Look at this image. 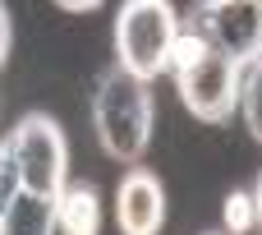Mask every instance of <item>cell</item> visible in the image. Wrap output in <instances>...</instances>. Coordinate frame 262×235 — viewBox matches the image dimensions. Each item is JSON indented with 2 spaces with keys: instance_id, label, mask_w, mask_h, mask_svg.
<instances>
[{
  "instance_id": "obj_1",
  "label": "cell",
  "mask_w": 262,
  "mask_h": 235,
  "mask_svg": "<svg viewBox=\"0 0 262 235\" xmlns=\"http://www.w3.org/2000/svg\"><path fill=\"white\" fill-rule=\"evenodd\" d=\"M152 120H157L152 88L124 74L120 65H111L92 92V125H97V143L106 148V157L134 166L152 143Z\"/></svg>"
},
{
  "instance_id": "obj_2",
  "label": "cell",
  "mask_w": 262,
  "mask_h": 235,
  "mask_svg": "<svg viewBox=\"0 0 262 235\" xmlns=\"http://www.w3.org/2000/svg\"><path fill=\"white\" fill-rule=\"evenodd\" d=\"M180 37V9L166 0H129L115 14V65L143 83L170 69V46Z\"/></svg>"
},
{
  "instance_id": "obj_3",
  "label": "cell",
  "mask_w": 262,
  "mask_h": 235,
  "mask_svg": "<svg viewBox=\"0 0 262 235\" xmlns=\"http://www.w3.org/2000/svg\"><path fill=\"white\" fill-rule=\"evenodd\" d=\"M5 143L18 162L23 194H37V199H60L64 194V185H69V143H64V129L46 111H28L5 134Z\"/></svg>"
},
{
  "instance_id": "obj_4",
  "label": "cell",
  "mask_w": 262,
  "mask_h": 235,
  "mask_svg": "<svg viewBox=\"0 0 262 235\" xmlns=\"http://www.w3.org/2000/svg\"><path fill=\"white\" fill-rule=\"evenodd\" d=\"M239 65L226 60L221 51H203L198 65H189L184 74H175V88H180V102L189 106L193 120H207V125H226L235 111H239Z\"/></svg>"
},
{
  "instance_id": "obj_5",
  "label": "cell",
  "mask_w": 262,
  "mask_h": 235,
  "mask_svg": "<svg viewBox=\"0 0 262 235\" xmlns=\"http://www.w3.org/2000/svg\"><path fill=\"white\" fill-rule=\"evenodd\" d=\"M189 18H193L189 28H198L207 37V46L221 51L226 60H235L239 69L262 60V5H221L216 0V5H193Z\"/></svg>"
},
{
  "instance_id": "obj_6",
  "label": "cell",
  "mask_w": 262,
  "mask_h": 235,
  "mask_svg": "<svg viewBox=\"0 0 262 235\" xmlns=\"http://www.w3.org/2000/svg\"><path fill=\"white\" fill-rule=\"evenodd\" d=\"M115 222L124 235H161L166 226V189L152 171L134 166L115 189Z\"/></svg>"
},
{
  "instance_id": "obj_7",
  "label": "cell",
  "mask_w": 262,
  "mask_h": 235,
  "mask_svg": "<svg viewBox=\"0 0 262 235\" xmlns=\"http://www.w3.org/2000/svg\"><path fill=\"white\" fill-rule=\"evenodd\" d=\"M55 231L101 235V194H97V185H83V180L64 185V194L55 199Z\"/></svg>"
},
{
  "instance_id": "obj_8",
  "label": "cell",
  "mask_w": 262,
  "mask_h": 235,
  "mask_svg": "<svg viewBox=\"0 0 262 235\" xmlns=\"http://www.w3.org/2000/svg\"><path fill=\"white\" fill-rule=\"evenodd\" d=\"M0 235H55V199L18 194L0 212Z\"/></svg>"
},
{
  "instance_id": "obj_9",
  "label": "cell",
  "mask_w": 262,
  "mask_h": 235,
  "mask_svg": "<svg viewBox=\"0 0 262 235\" xmlns=\"http://www.w3.org/2000/svg\"><path fill=\"white\" fill-rule=\"evenodd\" d=\"M239 111H244V129L253 134V143H262V60L244 65L239 74Z\"/></svg>"
},
{
  "instance_id": "obj_10",
  "label": "cell",
  "mask_w": 262,
  "mask_h": 235,
  "mask_svg": "<svg viewBox=\"0 0 262 235\" xmlns=\"http://www.w3.org/2000/svg\"><path fill=\"white\" fill-rule=\"evenodd\" d=\"M221 217H226V235H249V231H258L253 194H249V189H230V194H226V203H221Z\"/></svg>"
},
{
  "instance_id": "obj_11",
  "label": "cell",
  "mask_w": 262,
  "mask_h": 235,
  "mask_svg": "<svg viewBox=\"0 0 262 235\" xmlns=\"http://www.w3.org/2000/svg\"><path fill=\"white\" fill-rule=\"evenodd\" d=\"M23 194V180H18V162H14V152H9V143L0 139V212L14 203Z\"/></svg>"
},
{
  "instance_id": "obj_12",
  "label": "cell",
  "mask_w": 262,
  "mask_h": 235,
  "mask_svg": "<svg viewBox=\"0 0 262 235\" xmlns=\"http://www.w3.org/2000/svg\"><path fill=\"white\" fill-rule=\"evenodd\" d=\"M9 42H14V28H9V9L0 5V69H5V60H9Z\"/></svg>"
},
{
  "instance_id": "obj_13",
  "label": "cell",
  "mask_w": 262,
  "mask_h": 235,
  "mask_svg": "<svg viewBox=\"0 0 262 235\" xmlns=\"http://www.w3.org/2000/svg\"><path fill=\"white\" fill-rule=\"evenodd\" d=\"M60 9H64V14H97L101 5H97V0H88V5H74V0H60Z\"/></svg>"
},
{
  "instance_id": "obj_14",
  "label": "cell",
  "mask_w": 262,
  "mask_h": 235,
  "mask_svg": "<svg viewBox=\"0 0 262 235\" xmlns=\"http://www.w3.org/2000/svg\"><path fill=\"white\" fill-rule=\"evenodd\" d=\"M249 194H253V212H258V235H262V175L253 180V189H249Z\"/></svg>"
},
{
  "instance_id": "obj_15",
  "label": "cell",
  "mask_w": 262,
  "mask_h": 235,
  "mask_svg": "<svg viewBox=\"0 0 262 235\" xmlns=\"http://www.w3.org/2000/svg\"><path fill=\"white\" fill-rule=\"evenodd\" d=\"M207 235H226V231H207Z\"/></svg>"
},
{
  "instance_id": "obj_16",
  "label": "cell",
  "mask_w": 262,
  "mask_h": 235,
  "mask_svg": "<svg viewBox=\"0 0 262 235\" xmlns=\"http://www.w3.org/2000/svg\"><path fill=\"white\" fill-rule=\"evenodd\" d=\"M55 235H64V231H55Z\"/></svg>"
}]
</instances>
